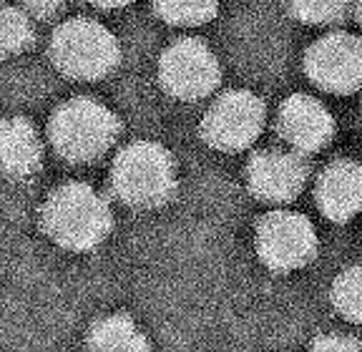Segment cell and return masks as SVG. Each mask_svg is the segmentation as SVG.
I'll use <instances>...</instances> for the list:
<instances>
[{"instance_id":"17","label":"cell","mask_w":362,"mask_h":352,"mask_svg":"<svg viewBox=\"0 0 362 352\" xmlns=\"http://www.w3.org/2000/svg\"><path fill=\"white\" fill-rule=\"evenodd\" d=\"M289 11L297 20L310 25L337 23L350 8V0H287Z\"/></svg>"},{"instance_id":"14","label":"cell","mask_w":362,"mask_h":352,"mask_svg":"<svg viewBox=\"0 0 362 352\" xmlns=\"http://www.w3.org/2000/svg\"><path fill=\"white\" fill-rule=\"evenodd\" d=\"M153 11L171 25H202L219 13V0H153Z\"/></svg>"},{"instance_id":"2","label":"cell","mask_w":362,"mask_h":352,"mask_svg":"<svg viewBox=\"0 0 362 352\" xmlns=\"http://www.w3.org/2000/svg\"><path fill=\"white\" fill-rule=\"evenodd\" d=\"M111 187L116 196L134 209H153L166 204L176 192L174 159L161 143H129L113 161Z\"/></svg>"},{"instance_id":"13","label":"cell","mask_w":362,"mask_h":352,"mask_svg":"<svg viewBox=\"0 0 362 352\" xmlns=\"http://www.w3.org/2000/svg\"><path fill=\"white\" fill-rule=\"evenodd\" d=\"M86 352H148V340L129 315H108L90 327Z\"/></svg>"},{"instance_id":"10","label":"cell","mask_w":362,"mask_h":352,"mask_svg":"<svg viewBox=\"0 0 362 352\" xmlns=\"http://www.w3.org/2000/svg\"><path fill=\"white\" fill-rule=\"evenodd\" d=\"M277 131L297 153H315L332 141L334 119L317 98L294 93L279 106Z\"/></svg>"},{"instance_id":"8","label":"cell","mask_w":362,"mask_h":352,"mask_svg":"<svg viewBox=\"0 0 362 352\" xmlns=\"http://www.w3.org/2000/svg\"><path fill=\"white\" fill-rule=\"evenodd\" d=\"M305 74L327 93H355L362 86V40L339 30L322 35L307 48Z\"/></svg>"},{"instance_id":"1","label":"cell","mask_w":362,"mask_h":352,"mask_svg":"<svg viewBox=\"0 0 362 352\" xmlns=\"http://www.w3.org/2000/svg\"><path fill=\"white\" fill-rule=\"evenodd\" d=\"M108 201L88 184L71 182L58 187L40 209V227L58 247L88 252L111 232Z\"/></svg>"},{"instance_id":"9","label":"cell","mask_w":362,"mask_h":352,"mask_svg":"<svg viewBox=\"0 0 362 352\" xmlns=\"http://www.w3.org/2000/svg\"><path fill=\"white\" fill-rule=\"evenodd\" d=\"M307 176H310V166L297 151L267 148V151H257L247 164L249 192L269 204H287L297 199L307 184Z\"/></svg>"},{"instance_id":"5","label":"cell","mask_w":362,"mask_h":352,"mask_svg":"<svg viewBox=\"0 0 362 352\" xmlns=\"http://www.w3.org/2000/svg\"><path fill=\"white\" fill-rule=\"evenodd\" d=\"M317 232L297 211H269L257 224V254L272 272H294L307 267L317 254Z\"/></svg>"},{"instance_id":"15","label":"cell","mask_w":362,"mask_h":352,"mask_svg":"<svg viewBox=\"0 0 362 352\" xmlns=\"http://www.w3.org/2000/svg\"><path fill=\"white\" fill-rule=\"evenodd\" d=\"M33 43V25L18 8L0 3V58L16 56Z\"/></svg>"},{"instance_id":"16","label":"cell","mask_w":362,"mask_h":352,"mask_svg":"<svg viewBox=\"0 0 362 352\" xmlns=\"http://www.w3.org/2000/svg\"><path fill=\"white\" fill-rule=\"evenodd\" d=\"M332 305L345 319L362 324V267L339 272L332 284Z\"/></svg>"},{"instance_id":"18","label":"cell","mask_w":362,"mask_h":352,"mask_svg":"<svg viewBox=\"0 0 362 352\" xmlns=\"http://www.w3.org/2000/svg\"><path fill=\"white\" fill-rule=\"evenodd\" d=\"M310 352H362V345L347 335H322L317 337Z\"/></svg>"},{"instance_id":"3","label":"cell","mask_w":362,"mask_h":352,"mask_svg":"<svg viewBox=\"0 0 362 352\" xmlns=\"http://www.w3.org/2000/svg\"><path fill=\"white\" fill-rule=\"evenodd\" d=\"M121 131V121L111 108L93 98H71L56 108L48 134L63 159L86 164L108 151Z\"/></svg>"},{"instance_id":"19","label":"cell","mask_w":362,"mask_h":352,"mask_svg":"<svg viewBox=\"0 0 362 352\" xmlns=\"http://www.w3.org/2000/svg\"><path fill=\"white\" fill-rule=\"evenodd\" d=\"M21 3L28 8L30 13L45 18V16H53V13H56L66 0H21Z\"/></svg>"},{"instance_id":"6","label":"cell","mask_w":362,"mask_h":352,"mask_svg":"<svg viewBox=\"0 0 362 352\" xmlns=\"http://www.w3.org/2000/svg\"><path fill=\"white\" fill-rule=\"evenodd\" d=\"M267 108L252 91H226L202 121V139L216 151L237 153L252 146L264 129Z\"/></svg>"},{"instance_id":"4","label":"cell","mask_w":362,"mask_h":352,"mask_svg":"<svg viewBox=\"0 0 362 352\" xmlns=\"http://www.w3.org/2000/svg\"><path fill=\"white\" fill-rule=\"evenodd\" d=\"M51 58L61 74L78 81H96L119 66L116 35L90 18H74L58 25L51 38Z\"/></svg>"},{"instance_id":"7","label":"cell","mask_w":362,"mask_h":352,"mask_svg":"<svg viewBox=\"0 0 362 352\" xmlns=\"http://www.w3.org/2000/svg\"><path fill=\"white\" fill-rule=\"evenodd\" d=\"M158 81L169 96L199 101L219 86L221 69L204 40L181 38L174 40L158 58Z\"/></svg>"},{"instance_id":"21","label":"cell","mask_w":362,"mask_h":352,"mask_svg":"<svg viewBox=\"0 0 362 352\" xmlns=\"http://www.w3.org/2000/svg\"><path fill=\"white\" fill-rule=\"evenodd\" d=\"M355 16H357V20H360V25H362V0H357V3H355Z\"/></svg>"},{"instance_id":"11","label":"cell","mask_w":362,"mask_h":352,"mask_svg":"<svg viewBox=\"0 0 362 352\" xmlns=\"http://www.w3.org/2000/svg\"><path fill=\"white\" fill-rule=\"evenodd\" d=\"M317 206L332 222H350L362 211V164L332 161L317 179Z\"/></svg>"},{"instance_id":"20","label":"cell","mask_w":362,"mask_h":352,"mask_svg":"<svg viewBox=\"0 0 362 352\" xmlns=\"http://www.w3.org/2000/svg\"><path fill=\"white\" fill-rule=\"evenodd\" d=\"M93 6H98V8H106V11H111V8H124V6H129L131 0H90Z\"/></svg>"},{"instance_id":"12","label":"cell","mask_w":362,"mask_h":352,"mask_svg":"<svg viewBox=\"0 0 362 352\" xmlns=\"http://www.w3.org/2000/svg\"><path fill=\"white\" fill-rule=\"evenodd\" d=\"M43 159V146L28 119L13 116L0 121V169L8 176L25 179L35 174Z\"/></svg>"}]
</instances>
